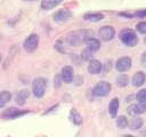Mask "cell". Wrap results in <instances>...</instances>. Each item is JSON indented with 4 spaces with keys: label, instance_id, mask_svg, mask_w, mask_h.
Listing matches in <instances>:
<instances>
[{
    "label": "cell",
    "instance_id": "6da1fadb",
    "mask_svg": "<svg viewBox=\"0 0 146 137\" xmlns=\"http://www.w3.org/2000/svg\"><path fill=\"white\" fill-rule=\"evenodd\" d=\"M90 38H94V32L91 30H79V31L71 32L66 37V41L71 46H78L82 42H86Z\"/></svg>",
    "mask_w": 146,
    "mask_h": 137
},
{
    "label": "cell",
    "instance_id": "7a4b0ae2",
    "mask_svg": "<svg viewBox=\"0 0 146 137\" xmlns=\"http://www.w3.org/2000/svg\"><path fill=\"white\" fill-rule=\"evenodd\" d=\"M120 40L128 47H133L138 42V37L136 32L131 29H124L120 32Z\"/></svg>",
    "mask_w": 146,
    "mask_h": 137
},
{
    "label": "cell",
    "instance_id": "3957f363",
    "mask_svg": "<svg viewBox=\"0 0 146 137\" xmlns=\"http://www.w3.org/2000/svg\"><path fill=\"white\" fill-rule=\"evenodd\" d=\"M46 88H47V80L42 76H39V78H35L32 82V91H33V95L36 97V98H41L44 92H46Z\"/></svg>",
    "mask_w": 146,
    "mask_h": 137
},
{
    "label": "cell",
    "instance_id": "277c9868",
    "mask_svg": "<svg viewBox=\"0 0 146 137\" xmlns=\"http://www.w3.org/2000/svg\"><path fill=\"white\" fill-rule=\"evenodd\" d=\"M111 91V84L106 81H100L98 82L94 89H92V94L94 96H97V97H104V96H107Z\"/></svg>",
    "mask_w": 146,
    "mask_h": 137
},
{
    "label": "cell",
    "instance_id": "5b68a950",
    "mask_svg": "<svg viewBox=\"0 0 146 137\" xmlns=\"http://www.w3.org/2000/svg\"><path fill=\"white\" fill-rule=\"evenodd\" d=\"M38 43H39V37H38V34L32 33V34H30V35L25 39L23 46H24V49H25L27 53H32V51H34V50L36 49Z\"/></svg>",
    "mask_w": 146,
    "mask_h": 137
},
{
    "label": "cell",
    "instance_id": "8992f818",
    "mask_svg": "<svg viewBox=\"0 0 146 137\" xmlns=\"http://www.w3.org/2000/svg\"><path fill=\"white\" fill-rule=\"evenodd\" d=\"M115 35V30L114 27L110 26V25H105V26H102L100 30H99V37L102 40L104 41H110L114 38Z\"/></svg>",
    "mask_w": 146,
    "mask_h": 137
},
{
    "label": "cell",
    "instance_id": "52a82bcc",
    "mask_svg": "<svg viewBox=\"0 0 146 137\" xmlns=\"http://www.w3.org/2000/svg\"><path fill=\"white\" fill-rule=\"evenodd\" d=\"M115 67L119 72H125L131 67V58L128 56H123L117 59L115 63Z\"/></svg>",
    "mask_w": 146,
    "mask_h": 137
},
{
    "label": "cell",
    "instance_id": "ba28073f",
    "mask_svg": "<svg viewBox=\"0 0 146 137\" xmlns=\"http://www.w3.org/2000/svg\"><path fill=\"white\" fill-rule=\"evenodd\" d=\"M60 76L63 79L64 82L66 83H70L73 81V78H74V71H73V67L67 65V66H64L63 70H62V73H60Z\"/></svg>",
    "mask_w": 146,
    "mask_h": 137
},
{
    "label": "cell",
    "instance_id": "9c48e42d",
    "mask_svg": "<svg viewBox=\"0 0 146 137\" xmlns=\"http://www.w3.org/2000/svg\"><path fill=\"white\" fill-rule=\"evenodd\" d=\"M72 16V13L67 9H59L58 11H56L54 14V19L56 22H65L67 21L68 18H71Z\"/></svg>",
    "mask_w": 146,
    "mask_h": 137
},
{
    "label": "cell",
    "instance_id": "30bf717a",
    "mask_svg": "<svg viewBox=\"0 0 146 137\" xmlns=\"http://www.w3.org/2000/svg\"><path fill=\"white\" fill-rule=\"evenodd\" d=\"M145 111H146V103H139L128 107V113L130 115H138L140 113H144Z\"/></svg>",
    "mask_w": 146,
    "mask_h": 137
},
{
    "label": "cell",
    "instance_id": "8fae6325",
    "mask_svg": "<svg viewBox=\"0 0 146 137\" xmlns=\"http://www.w3.org/2000/svg\"><path fill=\"white\" fill-rule=\"evenodd\" d=\"M25 113H26L25 111H21V110L15 108V107H9V108H7L6 111L2 112V116L9 118V119H14V118H17L19 115H23Z\"/></svg>",
    "mask_w": 146,
    "mask_h": 137
},
{
    "label": "cell",
    "instance_id": "7c38bea8",
    "mask_svg": "<svg viewBox=\"0 0 146 137\" xmlns=\"http://www.w3.org/2000/svg\"><path fill=\"white\" fill-rule=\"evenodd\" d=\"M102 67H103L102 63L98 59H91L89 62V65H88V71L91 74H98L102 71Z\"/></svg>",
    "mask_w": 146,
    "mask_h": 137
},
{
    "label": "cell",
    "instance_id": "4fadbf2b",
    "mask_svg": "<svg viewBox=\"0 0 146 137\" xmlns=\"http://www.w3.org/2000/svg\"><path fill=\"white\" fill-rule=\"evenodd\" d=\"M145 80H146L145 73H144V72H137V73H135V75L132 76L131 82H132V84H133L135 87H139V86H141V84L145 82Z\"/></svg>",
    "mask_w": 146,
    "mask_h": 137
},
{
    "label": "cell",
    "instance_id": "5bb4252c",
    "mask_svg": "<svg viewBox=\"0 0 146 137\" xmlns=\"http://www.w3.org/2000/svg\"><path fill=\"white\" fill-rule=\"evenodd\" d=\"M60 2H63V0H42L41 8L43 10H50V9L57 7Z\"/></svg>",
    "mask_w": 146,
    "mask_h": 137
},
{
    "label": "cell",
    "instance_id": "9a60e30c",
    "mask_svg": "<svg viewBox=\"0 0 146 137\" xmlns=\"http://www.w3.org/2000/svg\"><path fill=\"white\" fill-rule=\"evenodd\" d=\"M86 45H87V48L89 50H91L92 53L97 51L99 48H100V42L99 40H97L96 38H90L89 40L86 41Z\"/></svg>",
    "mask_w": 146,
    "mask_h": 137
},
{
    "label": "cell",
    "instance_id": "2e32d148",
    "mask_svg": "<svg viewBox=\"0 0 146 137\" xmlns=\"http://www.w3.org/2000/svg\"><path fill=\"white\" fill-rule=\"evenodd\" d=\"M83 18L89 22H99L104 18V15L100 13H88L83 16Z\"/></svg>",
    "mask_w": 146,
    "mask_h": 137
},
{
    "label": "cell",
    "instance_id": "e0dca14e",
    "mask_svg": "<svg viewBox=\"0 0 146 137\" xmlns=\"http://www.w3.org/2000/svg\"><path fill=\"white\" fill-rule=\"evenodd\" d=\"M29 95H30V92H29V90H19L18 92H17V95H16V103L18 104V105H23L24 103H25V100H26V98L29 97Z\"/></svg>",
    "mask_w": 146,
    "mask_h": 137
},
{
    "label": "cell",
    "instance_id": "ac0fdd59",
    "mask_svg": "<svg viewBox=\"0 0 146 137\" xmlns=\"http://www.w3.org/2000/svg\"><path fill=\"white\" fill-rule=\"evenodd\" d=\"M117 110H119V99L117 98H113L111 102H110V105H108V112L111 114V116H115L116 113H117Z\"/></svg>",
    "mask_w": 146,
    "mask_h": 137
},
{
    "label": "cell",
    "instance_id": "d6986e66",
    "mask_svg": "<svg viewBox=\"0 0 146 137\" xmlns=\"http://www.w3.org/2000/svg\"><path fill=\"white\" fill-rule=\"evenodd\" d=\"M10 98H11V95L9 91H7V90L1 91L0 92V107H2L6 103H8L10 100Z\"/></svg>",
    "mask_w": 146,
    "mask_h": 137
},
{
    "label": "cell",
    "instance_id": "ffe728a7",
    "mask_svg": "<svg viewBox=\"0 0 146 137\" xmlns=\"http://www.w3.org/2000/svg\"><path fill=\"white\" fill-rule=\"evenodd\" d=\"M129 124H130V128L131 129L136 130V129H138V128H140L143 126V120L140 118H138V116H135V118L131 119V121H130Z\"/></svg>",
    "mask_w": 146,
    "mask_h": 137
},
{
    "label": "cell",
    "instance_id": "44dd1931",
    "mask_svg": "<svg viewBox=\"0 0 146 137\" xmlns=\"http://www.w3.org/2000/svg\"><path fill=\"white\" fill-rule=\"evenodd\" d=\"M116 83L119 87H125L128 83H129V78L128 75L125 74H120L117 78H116Z\"/></svg>",
    "mask_w": 146,
    "mask_h": 137
},
{
    "label": "cell",
    "instance_id": "7402d4cb",
    "mask_svg": "<svg viewBox=\"0 0 146 137\" xmlns=\"http://www.w3.org/2000/svg\"><path fill=\"white\" fill-rule=\"evenodd\" d=\"M116 124H117L119 128L123 129V128H125V127L129 124V122H128V119L122 115V116H119V118L116 119Z\"/></svg>",
    "mask_w": 146,
    "mask_h": 137
},
{
    "label": "cell",
    "instance_id": "603a6c76",
    "mask_svg": "<svg viewBox=\"0 0 146 137\" xmlns=\"http://www.w3.org/2000/svg\"><path fill=\"white\" fill-rule=\"evenodd\" d=\"M71 118H72V121L75 123V124H80L82 122V119H81V115L73 108L72 112H71Z\"/></svg>",
    "mask_w": 146,
    "mask_h": 137
},
{
    "label": "cell",
    "instance_id": "cb8c5ba5",
    "mask_svg": "<svg viewBox=\"0 0 146 137\" xmlns=\"http://www.w3.org/2000/svg\"><path fill=\"white\" fill-rule=\"evenodd\" d=\"M136 98L139 103H146V89H141L137 92Z\"/></svg>",
    "mask_w": 146,
    "mask_h": 137
},
{
    "label": "cell",
    "instance_id": "d4e9b609",
    "mask_svg": "<svg viewBox=\"0 0 146 137\" xmlns=\"http://www.w3.org/2000/svg\"><path fill=\"white\" fill-rule=\"evenodd\" d=\"M82 59L83 61H91V57H92V51L89 50L88 48H86L83 51H82V55H81Z\"/></svg>",
    "mask_w": 146,
    "mask_h": 137
},
{
    "label": "cell",
    "instance_id": "484cf974",
    "mask_svg": "<svg viewBox=\"0 0 146 137\" xmlns=\"http://www.w3.org/2000/svg\"><path fill=\"white\" fill-rule=\"evenodd\" d=\"M137 31L139 33L146 34V22H140L137 24Z\"/></svg>",
    "mask_w": 146,
    "mask_h": 137
},
{
    "label": "cell",
    "instance_id": "4316f807",
    "mask_svg": "<svg viewBox=\"0 0 146 137\" xmlns=\"http://www.w3.org/2000/svg\"><path fill=\"white\" fill-rule=\"evenodd\" d=\"M56 49H57L58 51H62V53L64 51V50L62 49V41H59V40H58V41L56 42Z\"/></svg>",
    "mask_w": 146,
    "mask_h": 137
},
{
    "label": "cell",
    "instance_id": "83f0119b",
    "mask_svg": "<svg viewBox=\"0 0 146 137\" xmlns=\"http://www.w3.org/2000/svg\"><path fill=\"white\" fill-rule=\"evenodd\" d=\"M140 61H141V65L143 66H146V51L141 55V59Z\"/></svg>",
    "mask_w": 146,
    "mask_h": 137
},
{
    "label": "cell",
    "instance_id": "f1b7e54d",
    "mask_svg": "<svg viewBox=\"0 0 146 137\" xmlns=\"http://www.w3.org/2000/svg\"><path fill=\"white\" fill-rule=\"evenodd\" d=\"M138 137H146V131H141Z\"/></svg>",
    "mask_w": 146,
    "mask_h": 137
},
{
    "label": "cell",
    "instance_id": "f546056e",
    "mask_svg": "<svg viewBox=\"0 0 146 137\" xmlns=\"http://www.w3.org/2000/svg\"><path fill=\"white\" fill-rule=\"evenodd\" d=\"M122 137H133V136H131V135H124V136H122Z\"/></svg>",
    "mask_w": 146,
    "mask_h": 137
},
{
    "label": "cell",
    "instance_id": "4dcf8cb0",
    "mask_svg": "<svg viewBox=\"0 0 146 137\" xmlns=\"http://www.w3.org/2000/svg\"><path fill=\"white\" fill-rule=\"evenodd\" d=\"M0 61H1V54H0Z\"/></svg>",
    "mask_w": 146,
    "mask_h": 137
},
{
    "label": "cell",
    "instance_id": "1f68e13d",
    "mask_svg": "<svg viewBox=\"0 0 146 137\" xmlns=\"http://www.w3.org/2000/svg\"><path fill=\"white\" fill-rule=\"evenodd\" d=\"M145 42H146V38H145Z\"/></svg>",
    "mask_w": 146,
    "mask_h": 137
},
{
    "label": "cell",
    "instance_id": "d6a6232c",
    "mask_svg": "<svg viewBox=\"0 0 146 137\" xmlns=\"http://www.w3.org/2000/svg\"><path fill=\"white\" fill-rule=\"evenodd\" d=\"M32 1H33V0H32Z\"/></svg>",
    "mask_w": 146,
    "mask_h": 137
}]
</instances>
